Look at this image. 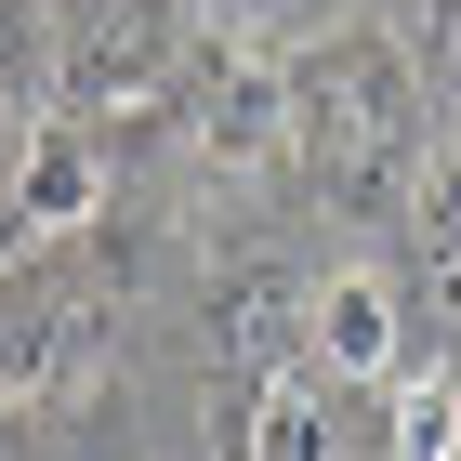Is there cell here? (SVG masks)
<instances>
[{"instance_id": "3957f363", "label": "cell", "mask_w": 461, "mask_h": 461, "mask_svg": "<svg viewBox=\"0 0 461 461\" xmlns=\"http://www.w3.org/2000/svg\"><path fill=\"white\" fill-rule=\"evenodd\" d=\"M185 106H198L185 145H198L212 172H264V158H290V67H264V53H212Z\"/></svg>"}, {"instance_id": "9c48e42d", "label": "cell", "mask_w": 461, "mask_h": 461, "mask_svg": "<svg viewBox=\"0 0 461 461\" xmlns=\"http://www.w3.org/2000/svg\"><path fill=\"white\" fill-rule=\"evenodd\" d=\"M14 93L53 106V0H0V106Z\"/></svg>"}, {"instance_id": "277c9868", "label": "cell", "mask_w": 461, "mask_h": 461, "mask_svg": "<svg viewBox=\"0 0 461 461\" xmlns=\"http://www.w3.org/2000/svg\"><path fill=\"white\" fill-rule=\"evenodd\" d=\"M317 369L330 383H409V343H395V290L383 277H330L317 290Z\"/></svg>"}, {"instance_id": "8992f818", "label": "cell", "mask_w": 461, "mask_h": 461, "mask_svg": "<svg viewBox=\"0 0 461 461\" xmlns=\"http://www.w3.org/2000/svg\"><path fill=\"white\" fill-rule=\"evenodd\" d=\"M67 330H79V317H67L40 277H0V409H40V395H53Z\"/></svg>"}, {"instance_id": "8fae6325", "label": "cell", "mask_w": 461, "mask_h": 461, "mask_svg": "<svg viewBox=\"0 0 461 461\" xmlns=\"http://www.w3.org/2000/svg\"><path fill=\"white\" fill-rule=\"evenodd\" d=\"M0 461H27V409H0Z\"/></svg>"}, {"instance_id": "4fadbf2b", "label": "cell", "mask_w": 461, "mask_h": 461, "mask_svg": "<svg viewBox=\"0 0 461 461\" xmlns=\"http://www.w3.org/2000/svg\"><path fill=\"white\" fill-rule=\"evenodd\" d=\"M185 461H212V448H185Z\"/></svg>"}, {"instance_id": "7a4b0ae2", "label": "cell", "mask_w": 461, "mask_h": 461, "mask_svg": "<svg viewBox=\"0 0 461 461\" xmlns=\"http://www.w3.org/2000/svg\"><path fill=\"white\" fill-rule=\"evenodd\" d=\"M172 53H185V0H53V106L67 119L158 93Z\"/></svg>"}, {"instance_id": "5bb4252c", "label": "cell", "mask_w": 461, "mask_h": 461, "mask_svg": "<svg viewBox=\"0 0 461 461\" xmlns=\"http://www.w3.org/2000/svg\"><path fill=\"white\" fill-rule=\"evenodd\" d=\"M448 383H461V369H448Z\"/></svg>"}, {"instance_id": "5b68a950", "label": "cell", "mask_w": 461, "mask_h": 461, "mask_svg": "<svg viewBox=\"0 0 461 461\" xmlns=\"http://www.w3.org/2000/svg\"><path fill=\"white\" fill-rule=\"evenodd\" d=\"M93 198H106V158H93V132L79 119H40L27 158H14V212L53 238V224H93Z\"/></svg>"}, {"instance_id": "ba28073f", "label": "cell", "mask_w": 461, "mask_h": 461, "mask_svg": "<svg viewBox=\"0 0 461 461\" xmlns=\"http://www.w3.org/2000/svg\"><path fill=\"white\" fill-rule=\"evenodd\" d=\"M250 461H343V435H330V395H317V369L264 409V435H250Z\"/></svg>"}, {"instance_id": "52a82bcc", "label": "cell", "mask_w": 461, "mask_h": 461, "mask_svg": "<svg viewBox=\"0 0 461 461\" xmlns=\"http://www.w3.org/2000/svg\"><path fill=\"white\" fill-rule=\"evenodd\" d=\"M409 250H422V277H435V317H461V145H435L422 198H409Z\"/></svg>"}, {"instance_id": "7c38bea8", "label": "cell", "mask_w": 461, "mask_h": 461, "mask_svg": "<svg viewBox=\"0 0 461 461\" xmlns=\"http://www.w3.org/2000/svg\"><path fill=\"white\" fill-rule=\"evenodd\" d=\"M14 158H27V132H14V106H0V172H14Z\"/></svg>"}, {"instance_id": "6da1fadb", "label": "cell", "mask_w": 461, "mask_h": 461, "mask_svg": "<svg viewBox=\"0 0 461 461\" xmlns=\"http://www.w3.org/2000/svg\"><path fill=\"white\" fill-rule=\"evenodd\" d=\"M290 145L317 158V185L343 212H409L435 172L422 145V67L383 27H343L317 53H290Z\"/></svg>"}, {"instance_id": "30bf717a", "label": "cell", "mask_w": 461, "mask_h": 461, "mask_svg": "<svg viewBox=\"0 0 461 461\" xmlns=\"http://www.w3.org/2000/svg\"><path fill=\"white\" fill-rule=\"evenodd\" d=\"M27 250H40V224L14 212V185H0V277H27Z\"/></svg>"}]
</instances>
